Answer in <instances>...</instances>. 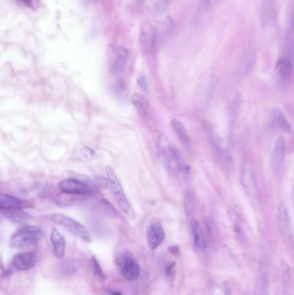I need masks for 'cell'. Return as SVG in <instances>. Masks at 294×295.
<instances>
[{
    "label": "cell",
    "instance_id": "cell-1",
    "mask_svg": "<svg viewBox=\"0 0 294 295\" xmlns=\"http://www.w3.org/2000/svg\"><path fill=\"white\" fill-rule=\"evenodd\" d=\"M157 146L163 166L168 174L176 176L185 170L184 161L180 150L166 135H160Z\"/></svg>",
    "mask_w": 294,
    "mask_h": 295
},
{
    "label": "cell",
    "instance_id": "cell-2",
    "mask_svg": "<svg viewBox=\"0 0 294 295\" xmlns=\"http://www.w3.org/2000/svg\"><path fill=\"white\" fill-rule=\"evenodd\" d=\"M43 236V230L39 226H25L19 229L11 236L10 246L13 249H26L36 244Z\"/></svg>",
    "mask_w": 294,
    "mask_h": 295
},
{
    "label": "cell",
    "instance_id": "cell-3",
    "mask_svg": "<svg viewBox=\"0 0 294 295\" xmlns=\"http://www.w3.org/2000/svg\"><path fill=\"white\" fill-rule=\"evenodd\" d=\"M106 173H107V180L110 185V190L113 193L114 198L117 200V205L128 217L132 219H135V212L128 200L123 186L121 184L119 179L117 178L116 172L113 170L112 167H107Z\"/></svg>",
    "mask_w": 294,
    "mask_h": 295
},
{
    "label": "cell",
    "instance_id": "cell-4",
    "mask_svg": "<svg viewBox=\"0 0 294 295\" xmlns=\"http://www.w3.org/2000/svg\"><path fill=\"white\" fill-rule=\"evenodd\" d=\"M50 219L85 242H91V236L87 229L79 221L75 220V218L66 214H54L50 215Z\"/></svg>",
    "mask_w": 294,
    "mask_h": 295
},
{
    "label": "cell",
    "instance_id": "cell-5",
    "mask_svg": "<svg viewBox=\"0 0 294 295\" xmlns=\"http://www.w3.org/2000/svg\"><path fill=\"white\" fill-rule=\"evenodd\" d=\"M117 266L121 275L128 281H134L140 276V266L134 256L125 254L117 260Z\"/></svg>",
    "mask_w": 294,
    "mask_h": 295
},
{
    "label": "cell",
    "instance_id": "cell-6",
    "mask_svg": "<svg viewBox=\"0 0 294 295\" xmlns=\"http://www.w3.org/2000/svg\"><path fill=\"white\" fill-rule=\"evenodd\" d=\"M175 24L172 18H167L161 22L154 31V40H153V51L160 49L165 44L171 35L174 33Z\"/></svg>",
    "mask_w": 294,
    "mask_h": 295
},
{
    "label": "cell",
    "instance_id": "cell-7",
    "mask_svg": "<svg viewBox=\"0 0 294 295\" xmlns=\"http://www.w3.org/2000/svg\"><path fill=\"white\" fill-rule=\"evenodd\" d=\"M241 183L247 197L251 202H255L258 199V190L254 170L248 163H244L242 166Z\"/></svg>",
    "mask_w": 294,
    "mask_h": 295
},
{
    "label": "cell",
    "instance_id": "cell-8",
    "mask_svg": "<svg viewBox=\"0 0 294 295\" xmlns=\"http://www.w3.org/2000/svg\"><path fill=\"white\" fill-rule=\"evenodd\" d=\"M59 188L61 192L72 195L84 196L88 195L92 192V188L84 182H80L75 179H66L59 184Z\"/></svg>",
    "mask_w": 294,
    "mask_h": 295
},
{
    "label": "cell",
    "instance_id": "cell-9",
    "mask_svg": "<svg viewBox=\"0 0 294 295\" xmlns=\"http://www.w3.org/2000/svg\"><path fill=\"white\" fill-rule=\"evenodd\" d=\"M165 239V231L163 229L162 225L155 222L149 224L147 229V242L150 249H156L161 245L163 241Z\"/></svg>",
    "mask_w": 294,
    "mask_h": 295
},
{
    "label": "cell",
    "instance_id": "cell-10",
    "mask_svg": "<svg viewBox=\"0 0 294 295\" xmlns=\"http://www.w3.org/2000/svg\"><path fill=\"white\" fill-rule=\"evenodd\" d=\"M36 253L32 251L18 253L12 259V266L17 271H26L36 265Z\"/></svg>",
    "mask_w": 294,
    "mask_h": 295
},
{
    "label": "cell",
    "instance_id": "cell-11",
    "mask_svg": "<svg viewBox=\"0 0 294 295\" xmlns=\"http://www.w3.org/2000/svg\"><path fill=\"white\" fill-rule=\"evenodd\" d=\"M276 18L275 0H262L261 3V23L263 27H268Z\"/></svg>",
    "mask_w": 294,
    "mask_h": 295
},
{
    "label": "cell",
    "instance_id": "cell-12",
    "mask_svg": "<svg viewBox=\"0 0 294 295\" xmlns=\"http://www.w3.org/2000/svg\"><path fill=\"white\" fill-rule=\"evenodd\" d=\"M129 52L124 47H116L112 50L111 61H110V70L114 74L120 73L127 62Z\"/></svg>",
    "mask_w": 294,
    "mask_h": 295
},
{
    "label": "cell",
    "instance_id": "cell-13",
    "mask_svg": "<svg viewBox=\"0 0 294 295\" xmlns=\"http://www.w3.org/2000/svg\"><path fill=\"white\" fill-rule=\"evenodd\" d=\"M30 206L28 201L8 194H0V209L4 211H20Z\"/></svg>",
    "mask_w": 294,
    "mask_h": 295
},
{
    "label": "cell",
    "instance_id": "cell-14",
    "mask_svg": "<svg viewBox=\"0 0 294 295\" xmlns=\"http://www.w3.org/2000/svg\"><path fill=\"white\" fill-rule=\"evenodd\" d=\"M285 152H286L285 139L282 136H280L275 142L273 154H272V167L275 174H278L280 172L281 166L283 164Z\"/></svg>",
    "mask_w": 294,
    "mask_h": 295
},
{
    "label": "cell",
    "instance_id": "cell-15",
    "mask_svg": "<svg viewBox=\"0 0 294 295\" xmlns=\"http://www.w3.org/2000/svg\"><path fill=\"white\" fill-rule=\"evenodd\" d=\"M277 216H278V226L280 233L285 239L289 238L292 231V224H291L290 216L287 206H285L283 203L280 204V206L278 207Z\"/></svg>",
    "mask_w": 294,
    "mask_h": 295
},
{
    "label": "cell",
    "instance_id": "cell-16",
    "mask_svg": "<svg viewBox=\"0 0 294 295\" xmlns=\"http://www.w3.org/2000/svg\"><path fill=\"white\" fill-rule=\"evenodd\" d=\"M155 28L149 23H144L141 28L140 45L142 51L145 54L153 52V40Z\"/></svg>",
    "mask_w": 294,
    "mask_h": 295
},
{
    "label": "cell",
    "instance_id": "cell-17",
    "mask_svg": "<svg viewBox=\"0 0 294 295\" xmlns=\"http://www.w3.org/2000/svg\"><path fill=\"white\" fill-rule=\"evenodd\" d=\"M190 224H191V234L193 239V249L197 253L202 252L206 248V240L203 233L202 228L200 226L199 222L194 218H191Z\"/></svg>",
    "mask_w": 294,
    "mask_h": 295
},
{
    "label": "cell",
    "instance_id": "cell-18",
    "mask_svg": "<svg viewBox=\"0 0 294 295\" xmlns=\"http://www.w3.org/2000/svg\"><path fill=\"white\" fill-rule=\"evenodd\" d=\"M50 242L53 247L54 256L58 259H62L66 251V240L55 228H53L50 233Z\"/></svg>",
    "mask_w": 294,
    "mask_h": 295
},
{
    "label": "cell",
    "instance_id": "cell-19",
    "mask_svg": "<svg viewBox=\"0 0 294 295\" xmlns=\"http://www.w3.org/2000/svg\"><path fill=\"white\" fill-rule=\"evenodd\" d=\"M272 118H273V123L282 132H286L287 134L292 133V126L282 110L275 108L272 111Z\"/></svg>",
    "mask_w": 294,
    "mask_h": 295
},
{
    "label": "cell",
    "instance_id": "cell-20",
    "mask_svg": "<svg viewBox=\"0 0 294 295\" xmlns=\"http://www.w3.org/2000/svg\"><path fill=\"white\" fill-rule=\"evenodd\" d=\"M275 68L281 78L288 79L293 74V64L287 57H280L276 61Z\"/></svg>",
    "mask_w": 294,
    "mask_h": 295
},
{
    "label": "cell",
    "instance_id": "cell-21",
    "mask_svg": "<svg viewBox=\"0 0 294 295\" xmlns=\"http://www.w3.org/2000/svg\"><path fill=\"white\" fill-rule=\"evenodd\" d=\"M80 268V263L78 260H66L63 263H60V268L62 274H74L76 271H78Z\"/></svg>",
    "mask_w": 294,
    "mask_h": 295
},
{
    "label": "cell",
    "instance_id": "cell-22",
    "mask_svg": "<svg viewBox=\"0 0 294 295\" xmlns=\"http://www.w3.org/2000/svg\"><path fill=\"white\" fill-rule=\"evenodd\" d=\"M132 102L134 107L136 108V110H138L141 114L148 113L149 109V102L147 101L145 98L139 94V93H135L132 96Z\"/></svg>",
    "mask_w": 294,
    "mask_h": 295
},
{
    "label": "cell",
    "instance_id": "cell-23",
    "mask_svg": "<svg viewBox=\"0 0 294 295\" xmlns=\"http://www.w3.org/2000/svg\"><path fill=\"white\" fill-rule=\"evenodd\" d=\"M204 130L206 132V135L208 137V140H209L211 145L213 146V148L216 149L217 151H221L222 148H221V145H220V142L218 141V139H217L216 133L214 132V130H213L212 125L210 123H208V122H206V124L204 125Z\"/></svg>",
    "mask_w": 294,
    "mask_h": 295
},
{
    "label": "cell",
    "instance_id": "cell-24",
    "mask_svg": "<svg viewBox=\"0 0 294 295\" xmlns=\"http://www.w3.org/2000/svg\"><path fill=\"white\" fill-rule=\"evenodd\" d=\"M171 126L174 130V132L177 134L178 136L181 138V141L188 143L190 141V137L188 135L187 132L185 128L184 125L176 119H174L171 122Z\"/></svg>",
    "mask_w": 294,
    "mask_h": 295
},
{
    "label": "cell",
    "instance_id": "cell-25",
    "mask_svg": "<svg viewBox=\"0 0 294 295\" xmlns=\"http://www.w3.org/2000/svg\"><path fill=\"white\" fill-rule=\"evenodd\" d=\"M184 206L187 216L188 217H192L196 209L194 195L192 192H187L185 194Z\"/></svg>",
    "mask_w": 294,
    "mask_h": 295
},
{
    "label": "cell",
    "instance_id": "cell-26",
    "mask_svg": "<svg viewBox=\"0 0 294 295\" xmlns=\"http://www.w3.org/2000/svg\"><path fill=\"white\" fill-rule=\"evenodd\" d=\"M255 57H256V50L254 43H251L250 46L248 47L246 58H245L244 68L246 71L250 70L255 63Z\"/></svg>",
    "mask_w": 294,
    "mask_h": 295
},
{
    "label": "cell",
    "instance_id": "cell-27",
    "mask_svg": "<svg viewBox=\"0 0 294 295\" xmlns=\"http://www.w3.org/2000/svg\"><path fill=\"white\" fill-rule=\"evenodd\" d=\"M176 0H157L154 5V12L157 15H160L167 11Z\"/></svg>",
    "mask_w": 294,
    "mask_h": 295
},
{
    "label": "cell",
    "instance_id": "cell-28",
    "mask_svg": "<svg viewBox=\"0 0 294 295\" xmlns=\"http://www.w3.org/2000/svg\"><path fill=\"white\" fill-rule=\"evenodd\" d=\"M280 268L284 284L286 286H289L291 283V268L288 263H287V262L282 258L280 259Z\"/></svg>",
    "mask_w": 294,
    "mask_h": 295
},
{
    "label": "cell",
    "instance_id": "cell-29",
    "mask_svg": "<svg viewBox=\"0 0 294 295\" xmlns=\"http://www.w3.org/2000/svg\"><path fill=\"white\" fill-rule=\"evenodd\" d=\"M92 272L94 274V277L100 281V282H103L105 280V274H104L103 270L100 267V263L99 261L96 259L95 257H92Z\"/></svg>",
    "mask_w": 294,
    "mask_h": 295
},
{
    "label": "cell",
    "instance_id": "cell-30",
    "mask_svg": "<svg viewBox=\"0 0 294 295\" xmlns=\"http://www.w3.org/2000/svg\"><path fill=\"white\" fill-rule=\"evenodd\" d=\"M218 0H200L199 9L203 11H208L216 5Z\"/></svg>",
    "mask_w": 294,
    "mask_h": 295
},
{
    "label": "cell",
    "instance_id": "cell-31",
    "mask_svg": "<svg viewBox=\"0 0 294 295\" xmlns=\"http://www.w3.org/2000/svg\"><path fill=\"white\" fill-rule=\"evenodd\" d=\"M81 155L82 157H84L85 160L91 161L93 159V157H94L95 152L92 149L88 148V147H85V148H83L81 150Z\"/></svg>",
    "mask_w": 294,
    "mask_h": 295
},
{
    "label": "cell",
    "instance_id": "cell-32",
    "mask_svg": "<svg viewBox=\"0 0 294 295\" xmlns=\"http://www.w3.org/2000/svg\"><path fill=\"white\" fill-rule=\"evenodd\" d=\"M137 84H138L140 88L142 91L147 92L149 90V83H148V80H147V79H146L144 75L139 76L138 79H137Z\"/></svg>",
    "mask_w": 294,
    "mask_h": 295
},
{
    "label": "cell",
    "instance_id": "cell-33",
    "mask_svg": "<svg viewBox=\"0 0 294 295\" xmlns=\"http://www.w3.org/2000/svg\"><path fill=\"white\" fill-rule=\"evenodd\" d=\"M18 1L25 6H27V7H30V6H32V4H33V0H18Z\"/></svg>",
    "mask_w": 294,
    "mask_h": 295
}]
</instances>
